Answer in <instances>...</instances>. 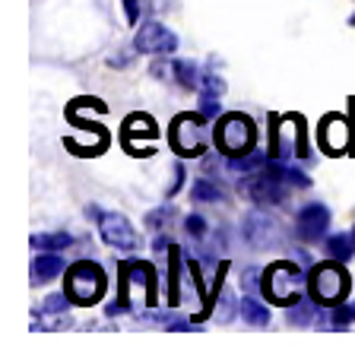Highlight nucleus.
Returning <instances> with one entry per match:
<instances>
[{"label":"nucleus","mask_w":355,"mask_h":358,"mask_svg":"<svg viewBox=\"0 0 355 358\" xmlns=\"http://www.w3.org/2000/svg\"><path fill=\"white\" fill-rule=\"evenodd\" d=\"M305 295V273L288 260H276L273 266L263 270V298L270 304H282L292 308L298 298Z\"/></svg>","instance_id":"nucleus-1"},{"label":"nucleus","mask_w":355,"mask_h":358,"mask_svg":"<svg viewBox=\"0 0 355 358\" xmlns=\"http://www.w3.org/2000/svg\"><path fill=\"white\" fill-rule=\"evenodd\" d=\"M216 146H219L222 156H244L251 152L257 143V127L251 117L244 115H222L219 124H216V134H213Z\"/></svg>","instance_id":"nucleus-2"},{"label":"nucleus","mask_w":355,"mask_h":358,"mask_svg":"<svg viewBox=\"0 0 355 358\" xmlns=\"http://www.w3.org/2000/svg\"><path fill=\"white\" fill-rule=\"evenodd\" d=\"M105 270L92 260H80L67 270V295L74 298V304H95L105 295Z\"/></svg>","instance_id":"nucleus-3"},{"label":"nucleus","mask_w":355,"mask_h":358,"mask_svg":"<svg viewBox=\"0 0 355 358\" xmlns=\"http://www.w3.org/2000/svg\"><path fill=\"white\" fill-rule=\"evenodd\" d=\"M209 117L203 115H178L172 124V149L178 156H200L209 146Z\"/></svg>","instance_id":"nucleus-4"},{"label":"nucleus","mask_w":355,"mask_h":358,"mask_svg":"<svg viewBox=\"0 0 355 358\" xmlns=\"http://www.w3.org/2000/svg\"><path fill=\"white\" fill-rule=\"evenodd\" d=\"M238 187L254 203H260V206H279V203L288 200V190H292L282 178H276L273 171H270V165H263V169H257V171H248Z\"/></svg>","instance_id":"nucleus-5"},{"label":"nucleus","mask_w":355,"mask_h":358,"mask_svg":"<svg viewBox=\"0 0 355 358\" xmlns=\"http://www.w3.org/2000/svg\"><path fill=\"white\" fill-rule=\"evenodd\" d=\"M349 292V276L342 266L336 264H321L311 270V298H317L321 304H340L342 295Z\"/></svg>","instance_id":"nucleus-6"},{"label":"nucleus","mask_w":355,"mask_h":358,"mask_svg":"<svg viewBox=\"0 0 355 358\" xmlns=\"http://www.w3.org/2000/svg\"><path fill=\"white\" fill-rule=\"evenodd\" d=\"M95 216H99V235L108 248H118L124 254H137L140 235L134 231L127 216H121V213H95Z\"/></svg>","instance_id":"nucleus-7"},{"label":"nucleus","mask_w":355,"mask_h":358,"mask_svg":"<svg viewBox=\"0 0 355 358\" xmlns=\"http://www.w3.org/2000/svg\"><path fill=\"white\" fill-rule=\"evenodd\" d=\"M242 238L251 244V248H276L282 238L279 231V222H276L273 216H267V213H251V216H244L242 222Z\"/></svg>","instance_id":"nucleus-8"},{"label":"nucleus","mask_w":355,"mask_h":358,"mask_svg":"<svg viewBox=\"0 0 355 358\" xmlns=\"http://www.w3.org/2000/svg\"><path fill=\"white\" fill-rule=\"evenodd\" d=\"M134 48L140 55H174L178 51V35L168 26H162V22H146L137 32Z\"/></svg>","instance_id":"nucleus-9"},{"label":"nucleus","mask_w":355,"mask_h":358,"mask_svg":"<svg viewBox=\"0 0 355 358\" xmlns=\"http://www.w3.org/2000/svg\"><path fill=\"white\" fill-rule=\"evenodd\" d=\"M330 210L323 206V203H305L302 210H298V222H295V229H298V238L302 241H321L323 235H327L330 229Z\"/></svg>","instance_id":"nucleus-10"},{"label":"nucleus","mask_w":355,"mask_h":358,"mask_svg":"<svg viewBox=\"0 0 355 358\" xmlns=\"http://www.w3.org/2000/svg\"><path fill=\"white\" fill-rule=\"evenodd\" d=\"M317 140H321V149L330 152V156H342L349 149V124L342 121L340 115H327L317 127Z\"/></svg>","instance_id":"nucleus-11"},{"label":"nucleus","mask_w":355,"mask_h":358,"mask_svg":"<svg viewBox=\"0 0 355 358\" xmlns=\"http://www.w3.org/2000/svg\"><path fill=\"white\" fill-rule=\"evenodd\" d=\"M64 273V257L61 250H39V257L32 260V282L41 285L48 279H57Z\"/></svg>","instance_id":"nucleus-12"},{"label":"nucleus","mask_w":355,"mask_h":358,"mask_svg":"<svg viewBox=\"0 0 355 358\" xmlns=\"http://www.w3.org/2000/svg\"><path fill=\"white\" fill-rule=\"evenodd\" d=\"M238 311H242V317L248 320L251 327H267L270 324V308L257 295H244L242 301H238Z\"/></svg>","instance_id":"nucleus-13"},{"label":"nucleus","mask_w":355,"mask_h":358,"mask_svg":"<svg viewBox=\"0 0 355 358\" xmlns=\"http://www.w3.org/2000/svg\"><path fill=\"white\" fill-rule=\"evenodd\" d=\"M137 136H149V140L159 136V130H155V124H153L149 115H134V117L124 121V140H127V146L137 140Z\"/></svg>","instance_id":"nucleus-14"},{"label":"nucleus","mask_w":355,"mask_h":358,"mask_svg":"<svg viewBox=\"0 0 355 358\" xmlns=\"http://www.w3.org/2000/svg\"><path fill=\"white\" fill-rule=\"evenodd\" d=\"M172 73H174V80H178V86H184V89H197L200 86V76H203L194 61H174Z\"/></svg>","instance_id":"nucleus-15"},{"label":"nucleus","mask_w":355,"mask_h":358,"mask_svg":"<svg viewBox=\"0 0 355 358\" xmlns=\"http://www.w3.org/2000/svg\"><path fill=\"white\" fill-rule=\"evenodd\" d=\"M74 244V235L67 231H48V235H32V248L35 250H64Z\"/></svg>","instance_id":"nucleus-16"},{"label":"nucleus","mask_w":355,"mask_h":358,"mask_svg":"<svg viewBox=\"0 0 355 358\" xmlns=\"http://www.w3.org/2000/svg\"><path fill=\"white\" fill-rule=\"evenodd\" d=\"M327 250H330V257L333 260H349L355 254V238L352 235H333V238H327Z\"/></svg>","instance_id":"nucleus-17"},{"label":"nucleus","mask_w":355,"mask_h":358,"mask_svg":"<svg viewBox=\"0 0 355 358\" xmlns=\"http://www.w3.org/2000/svg\"><path fill=\"white\" fill-rule=\"evenodd\" d=\"M190 196H194V203H216V200H222V187L216 181H209V178H203V181L194 184Z\"/></svg>","instance_id":"nucleus-18"},{"label":"nucleus","mask_w":355,"mask_h":358,"mask_svg":"<svg viewBox=\"0 0 355 358\" xmlns=\"http://www.w3.org/2000/svg\"><path fill=\"white\" fill-rule=\"evenodd\" d=\"M216 304H219V308L213 311V317L219 320V324H228V320L235 317V304H238V301H235V292L222 289V295H219V301H216Z\"/></svg>","instance_id":"nucleus-19"},{"label":"nucleus","mask_w":355,"mask_h":358,"mask_svg":"<svg viewBox=\"0 0 355 358\" xmlns=\"http://www.w3.org/2000/svg\"><path fill=\"white\" fill-rule=\"evenodd\" d=\"M70 301H74V298H70L67 292H54V295L45 298L41 311H48V314H67L70 311Z\"/></svg>","instance_id":"nucleus-20"},{"label":"nucleus","mask_w":355,"mask_h":358,"mask_svg":"<svg viewBox=\"0 0 355 358\" xmlns=\"http://www.w3.org/2000/svg\"><path fill=\"white\" fill-rule=\"evenodd\" d=\"M242 289L248 292V295H263V273L257 270V266H251V270L242 273Z\"/></svg>","instance_id":"nucleus-21"},{"label":"nucleus","mask_w":355,"mask_h":358,"mask_svg":"<svg viewBox=\"0 0 355 358\" xmlns=\"http://www.w3.org/2000/svg\"><path fill=\"white\" fill-rule=\"evenodd\" d=\"M127 270H130V276H134V282H137V285H146L149 295L155 298V289H153L155 273H153V266H149V264H134V266H127Z\"/></svg>","instance_id":"nucleus-22"},{"label":"nucleus","mask_w":355,"mask_h":358,"mask_svg":"<svg viewBox=\"0 0 355 358\" xmlns=\"http://www.w3.org/2000/svg\"><path fill=\"white\" fill-rule=\"evenodd\" d=\"M352 317H355V311L349 304H333V311H330V327H333V330H346Z\"/></svg>","instance_id":"nucleus-23"},{"label":"nucleus","mask_w":355,"mask_h":358,"mask_svg":"<svg viewBox=\"0 0 355 358\" xmlns=\"http://www.w3.org/2000/svg\"><path fill=\"white\" fill-rule=\"evenodd\" d=\"M172 216H174V206H168V203H165V206H159V210L149 213L146 225H149V229H155V231H162V229H168V219H172Z\"/></svg>","instance_id":"nucleus-24"},{"label":"nucleus","mask_w":355,"mask_h":358,"mask_svg":"<svg viewBox=\"0 0 355 358\" xmlns=\"http://www.w3.org/2000/svg\"><path fill=\"white\" fill-rule=\"evenodd\" d=\"M200 92H209V95H222L225 92V80H222L219 73H203L200 76Z\"/></svg>","instance_id":"nucleus-25"},{"label":"nucleus","mask_w":355,"mask_h":358,"mask_svg":"<svg viewBox=\"0 0 355 358\" xmlns=\"http://www.w3.org/2000/svg\"><path fill=\"white\" fill-rule=\"evenodd\" d=\"M222 105H219V95H209V92H200V115L203 117H219Z\"/></svg>","instance_id":"nucleus-26"},{"label":"nucleus","mask_w":355,"mask_h":358,"mask_svg":"<svg viewBox=\"0 0 355 358\" xmlns=\"http://www.w3.org/2000/svg\"><path fill=\"white\" fill-rule=\"evenodd\" d=\"M184 229H188L190 238H203L207 235V219L203 216H188L184 219Z\"/></svg>","instance_id":"nucleus-27"},{"label":"nucleus","mask_w":355,"mask_h":358,"mask_svg":"<svg viewBox=\"0 0 355 358\" xmlns=\"http://www.w3.org/2000/svg\"><path fill=\"white\" fill-rule=\"evenodd\" d=\"M124 16H127V22L134 26V22L140 20V0H124Z\"/></svg>","instance_id":"nucleus-28"},{"label":"nucleus","mask_w":355,"mask_h":358,"mask_svg":"<svg viewBox=\"0 0 355 358\" xmlns=\"http://www.w3.org/2000/svg\"><path fill=\"white\" fill-rule=\"evenodd\" d=\"M153 248H155V254H159V250H165L168 248V238L165 235H155L153 238Z\"/></svg>","instance_id":"nucleus-29"},{"label":"nucleus","mask_w":355,"mask_h":358,"mask_svg":"<svg viewBox=\"0 0 355 358\" xmlns=\"http://www.w3.org/2000/svg\"><path fill=\"white\" fill-rule=\"evenodd\" d=\"M352 238H355V229H352Z\"/></svg>","instance_id":"nucleus-30"}]
</instances>
